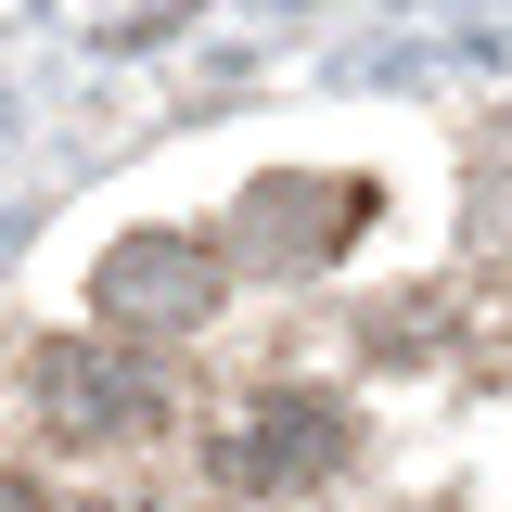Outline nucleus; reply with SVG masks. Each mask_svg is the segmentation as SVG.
I'll use <instances>...</instances> for the list:
<instances>
[{"label": "nucleus", "mask_w": 512, "mask_h": 512, "mask_svg": "<svg viewBox=\"0 0 512 512\" xmlns=\"http://www.w3.org/2000/svg\"><path fill=\"white\" fill-rule=\"evenodd\" d=\"M26 397H39V436H64V448H128V436L167 423V384L141 372L116 333H52L26 359Z\"/></svg>", "instance_id": "nucleus-1"}, {"label": "nucleus", "mask_w": 512, "mask_h": 512, "mask_svg": "<svg viewBox=\"0 0 512 512\" xmlns=\"http://www.w3.org/2000/svg\"><path fill=\"white\" fill-rule=\"evenodd\" d=\"M218 282H231V256L205 244V231H128L90 269V308L116 320V333H192V320L218 308Z\"/></svg>", "instance_id": "nucleus-2"}, {"label": "nucleus", "mask_w": 512, "mask_h": 512, "mask_svg": "<svg viewBox=\"0 0 512 512\" xmlns=\"http://www.w3.org/2000/svg\"><path fill=\"white\" fill-rule=\"evenodd\" d=\"M372 218V180H320V167H269L231 205V269H333L346 231Z\"/></svg>", "instance_id": "nucleus-3"}, {"label": "nucleus", "mask_w": 512, "mask_h": 512, "mask_svg": "<svg viewBox=\"0 0 512 512\" xmlns=\"http://www.w3.org/2000/svg\"><path fill=\"white\" fill-rule=\"evenodd\" d=\"M333 461H346V410H333V397H256L244 423L218 436V474H231L244 500H295Z\"/></svg>", "instance_id": "nucleus-4"}, {"label": "nucleus", "mask_w": 512, "mask_h": 512, "mask_svg": "<svg viewBox=\"0 0 512 512\" xmlns=\"http://www.w3.org/2000/svg\"><path fill=\"white\" fill-rule=\"evenodd\" d=\"M0 512H52V500H39V487H26V474H0Z\"/></svg>", "instance_id": "nucleus-5"}]
</instances>
